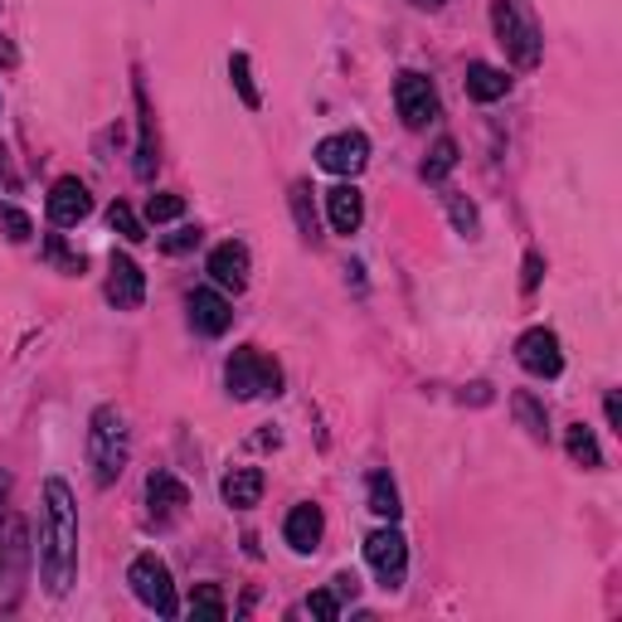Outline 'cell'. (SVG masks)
Instances as JSON below:
<instances>
[{"mask_svg": "<svg viewBox=\"0 0 622 622\" xmlns=\"http://www.w3.org/2000/svg\"><path fill=\"white\" fill-rule=\"evenodd\" d=\"M316 166L330 170V176H361L369 166V137L365 131H336L316 147Z\"/></svg>", "mask_w": 622, "mask_h": 622, "instance_id": "9", "label": "cell"}, {"mask_svg": "<svg viewBox=\"0 0 622 622\" xmlns=\"http://www.w3.org/2000/svg\"><path fill=\"white\" fill-rule=\"evenodd\" d=\"M0 180H6L10 190H20V170L10 166V151H6V147H0Z\"/></svg>", "mask_w": 622, "mask_h": 622, "instance_id": "36", "label": "cell"}, {"mask_svg": "<svg viewBox=\"0 0 622 622\" xmlns=\"http://www.w3.org/2000/svg\"><path fill=\"white\" fill-rule=\"evenodd\" d=\"M515 361H521V369H531V375H540V379H554L564 369L560 336L545 330V326H531L521 340H515Z\"/></svg>", "mask_w": 622, "mask_h": 622, "instance_id": "10", "label": "cell"}, {"mask_svg": "<svg viewBox=\"0 0 622 622\" xmlns=\"http://www.w3.org/2000/svg\"><path fill=\"white\" fill-rule=\"evenodd\" d=\"M293 215H297V229H302V238H307V244H316V209H312V185L307 180H297L293 185Z\"/></svg>", "mask_w": 622, "mask_h": 622, "instance_id": "26", "label": "cell"}, {"mask_svg": "<svg viewBox=\"0 0 622 622\" xmlns=\"http://www.w3.org/2000/svg\"><path fill=\"white\" fill-rule=\"evenodd\" d=\"M369 511L379 515V521H399V486L389 482V472H375L369 476Z\"/></svg>", "mask_w": 622, "mask_h": 622, "instance_id": "22", "label": "cell"}, {"mask_svg": "<svg viewBox=\"0 0 622 622\" xmlns=\"http://www.w3.org/2000/svg\"><path fill=\"white\" fill-rule=\"evenodd\" d=\"M127 418H122V408H112V404H102V408H92V418H88V467H92V482L98 486H112L117 476L127 472Z\"/></svg>", "mask_w": 622, "mask_h": 622, "instance_id": "2", "label": "cell"}, {"mask_svg": "<svg viewBox=\"0 0 622 622\" xmlns=\"http://www.w3.org/2000/svg\"><path fill=\"white\" fill-rule=\"evenodd\" d=\"M205 273L215 277V287H224V293H244L248 287V244H238V238L219 244L215 254H209Z\"/></svg>", "mask_w": 622, "mask_h": 622, "instance_id": "13", "label": "cell"}, {"mask_svg": "<svg viewBox=\"0 0 622 622\" xmlns=\"http://www.w3.org/2000/svg\"><path fill=\"white\" fill-rule=\"evenodd\" d=\"M307 613L322 618V622H336V618H340V593H336V589L312 593V599H307Z\"/></svg>", "mask_w": 622, "mask_h": 622, "instance_id": "33", "label": "cell"}, {"mask_svg": "<svg viewBox=\"0 0 622 622\" xmlns=\"http://www.w3.org/2000/svg\"><path fill=\"white\" fill-rule=\"evenodd\" d=\"M447 215H453L457 234H467V238H476V234H482V219H476V205H472V200H462V195H447Z\"/></svg>", "mask_w": 622, "mask_h": 622, "instance_id": "30", "label": "cell"}, {"mask_svg": "<svg viewBox=\"0 0 622 622\" xmlns=\"http://www.w3.org/2000/svg\"><path fill=\"white\" fill-rule=\"evenodd\" d=\"M492 24H496V45L511 55L515 69H535L540 55H545V34H540V16L531 0H496Z\"/></svg>", "mask_w": 622, "mask_h": 622, "instance_id": "3", "label": "cell"}, {"mask_svg": "<svg viewBox=\"0 0 622 622\" xmlns=\"http://www.w3.org/2000/svg\"><path fill=\"white\" fill-rule=\"evenodd\" d=\"M20 63V55H16V45H10L6 34H0V69H16Z\"/></svg>", "mask_w": 622, "mask_h": 622, "instance_id": "38", "label": "cell"}, {"mask_svg": "<svg viewBox=\"0 0 622 622\" xmlns=\"http://www.w3.org/2000/svg\"><path fill=\"white\" fill-rule=\"evenodd\" d=\"M603 414H608V423H613V428L622 433V404H618V394H608V399H603Z\"/></svg>", "mask_w": 622, "mask_h": 622, "instance_id": "37", "label": "cell"}, {"mask_svg": "<svg viewBox=\"0 0 622 622\" xmlns=\"http://www.w3.org/2000/svg\"><path fill=\"white\" fill-rule=\"evenodd\" d=\"M326 215L336 234H355L365 224V195L355 185H336V190H326Z\"/></svg>", "mask_w": 622, "mask_h": 622, "instance_id": "17", "label": "cell"}, {"mask_svg": "<svg viewBox=\"0 0 622 622\" xmlns=\"http://www.w3.org/2000/svg\"><path fill=\"white\" fill-rule=\"evenodd\" d=\"M195 244H200V229H176V234L161 238L166 254H185V248H195Z\"/></svg>", "mask_w": 622, "mask_h": 622, "instance_id": "34", "label": "cell"}, {"mask_svg": "<svg viewBox=\"0 0 622 622\" xmlns=\"http://www.w3.org/2000/svg\"><path fill=\"white\" fill-rule=\"evenodd\" d=\"M180 215H185V195L161 190V195H151V200H147V219L151 224H170V219H180Z\"/></svg>", "mask_w": 622, "mask_h": 622, "instance_id": "29", "label": "cell"}, {"mask_svg": "<svg viewBox=\"0 0 622 622\" xmlns=\"http://www.w3.org/2000/svg\"><path fill=\"white\" fill-rule=\"evenodd\" d=\"M39 569L49 593H69L78 574V506L63 476L45 482V531H39Z\"/></svg>", "mask_w": 622, "mask_h": 622, "instance_id": "1", "label": "cell"}, {"mask_svg": "<svg viewBox=\"0 0 622 622\" xmlns=\"http://www.w3.org/2000/svg\"><path fill=\"white\" fill-rule=\"evenodd\" d=\"M511 408H515V418H521V428L531 433L535 443H545V438H550V418H545V408L535 404V394H515V399H511Z\"/></svg>", "mask_w": 622, "mask_h": 622, "instance_id": "23", "label": "cell"}, {"mask_svg": "<svg viewBox=\"0 0 622 622\" xmlns=\"http://www.w3.org/2000/svg\"><path fill=\"white\" fill-rule=\"evenodd\" d=\"M45 254H49V263H59L63 273H83V254H73V248L63 244V234H49L45 238Z\"/></svg>", "mask_w": 622, "mask_h": 622, "instance_id": "31", "label": "cell"}, {"mask_svg": "<svg viewBox=\"0 0 622 622\" xmlns=\"http://www.w3.org/2000/svg\"><path fill=\"white\" fill-rule=\"evenodd\" d=\"M0 224H6V238H10V244H30L34 224H30V215H24V209L6 205V209H0Z\"/></svg>", "mask_w": 622, "mask_h": 622, "instance_id": "32", "label": "cell"}, {"mask_svg": "<svg viewBox=\"0 0 622 622\" xmlns=\"http://www.w3.org/2000/svg\"><path fill=\"white\" fill-rule=\"evenodd\" d=\"M190 322H195V330H205V336H224V330L234 326L229 297L215 293V287H195L190 293Z\"/></svg>", "mask_w": 622, "mask_h": 622, "instance_id": "16", "label": "cell"}, {"mask_svg": "<svg viewBox=\"0 0 622 622\" xmlns=\"http://www.w3.org/2000/svg\"><path fill=\"white\" fill-rule=\"evenodd\" d=\"M88 215H92V195H88V185L78 180V176L55 180V190H49V224L69 229V224L88 219Z\"/></svg>", "mask_w": 622, "mask_h": 622, "instance_id": "12", "label": "cell"}, {"mask_svg": "<svg viewBox=\"0 0 622 622\" xmlns=\"http://www.w3.org/2000/svg\"><path fill=\"white\" fill-rule=\"evenodd\" d=\"M137 108H141V147H137V176L141 180H151L156 176V117H151V108H147V92H141V83H137Z\"/></svg>", "mask_w": 622, "mask_h": 622, "instance_id": "21", "label": "cell"}, {"mask_svg": "<svg viewBox=\"0 0 622 622\" xmlns=\"http://www.w3.org/2000/svg\"><path fill=\"white\" fill-rule=\"evenodd\" d=\"M6 496H10V476L0 472V521H6Z\"/></svg>", "mask_w": 622, "mask_h": 622, "instance_id": "39", "label": "cell"}, {"mask_svg": "<svg viewBox=\"0 0 622 622\" xmlns=\"http://www.w3.org/2000/svg\"><path fill=\"white\" fill-rule=\"evenodd\" d=\"M108 224L127 238V244H141V238H147V224H141L137 215H131V205H122V200H117V205L108 209Z\"/></svg>", "mask_w": 622, "mask_h": 622, "instance_id": "28", "label": "cell"}, {"mask_svg": "<svg viewBox=\"0 0 622 622\" xmlns=\"http://www.w3.org/2000/svg\"><path fill=\"white\" fill-rule=\"evenodd\" d=\"M564 447H569V457H574L584 472L603 467V447H599V438H593L589 423H569V428H564Z\"/></svg>", "mask_w": 622, "mask_h": 622, "instance_id": "20", "label": "cell"}, {"mask_svg": "<svg viewBox=\"0 0 622 622\" xmlns=\"http://www.w3.org/2000/svg\"><path fill=\"white\" fill-rule=\"evenodd\" d=\"M467 92L476 102H496V98H506V92H511V78L501 73L496 63L476 59V63H467Z\"/></svg>", "mask_w": 622, "mask_h": 622, "instance_id": "19", "label": "cell"}, {"mask_svg": "<svg viewBox=\"0 0 622 622\" xmlns=\"http://www.w3.org/2000/svg\"><path fill=\"white\" fill-rule=\"evenodd\" d=\"M190 613H195V618H209V622H224V618H229V608H224V593H219L215 584H205V589H195Z\"/></svg>", "mask_w": 622, "mask_h": 622, "instance_id": "27", "label": "cell"}, {"mask_svg": "<svg viewBox=\"0 0 622 622\" xmlns=\"http://www.w3.org/2000/svg\"><path fill=\"white\" fill-rule=\"evenodd\" d=\"M394 102H399L404 127L423 131L428 122H438V88H433L423 73H414V69H404L399 78H394Z\"/></svg>", "mask_w": 622, "mask_h": 622, "instance_id": "8", "label": "cell"}, {"mask_svg": "<svg viewBox=\"0 0 622 622\" xmlns=\"http://www.w3.org/2000/svg\"><path fill=\"white\" fill-rule=\"evenodd\" d=\"M540 273H545V263H540V254H525V277H521V287H525V293H535V287H540Z\"/></svg>", "mask_w": 622, "mask_h": 622, "instance_id": "35", "label": "cell"}, {"mask_svg": "<svg viewBox=\"0 0 622 622\" xmlns=\"http://www.w3.org/2000/svg\"><path fill=\"white\" fill-rule=\"evenodd\" d=\"M108 302L117 312H137L141 302H147V273L137 268V258L112 254V263H108Z\"/></svg>", "mask_w": 622, "mask_h": 622, "instance_id": "11", "label": "cell"}, {"mask_svg": "<svg viewBox=\"0 0 622 622\" xmlns=\"http://www.w3.org/2000/svg\"><path fill=\"white\" fill-rule=\"evenodd\" d=\"M229 78H234L238 98H244V108L258 112V108H263V92H258V83H254V63H248V55H234V59H229Z\"/></svg>", "mask_w": 622, "mask_h": 622, "instance_id": "24", "label": "cell"}, {"mask_svg": "<svg viewBox=\"0 0 622 622\" xmlns=\"http://www.w3.org/2000/svg\"><path fill=\"white\" fill-rule=\"evenodd\" d=\"M414 6H418V10H443L447 0H414Z\"/></svg>", "mask_w": 622, "mask_h": 622, "instance_id": "40", "label": "cell"}, {"mask_svg": "<svg viewBox=\"0 0 622 622\" xmlns=\"http://www.w3.org/2000/svg\"><path fill=\"white\" fill-rule=\"evenodd\" d=\"M24 569H30V531H24V521H10L6 545H0V613L20 608Z\"/></svg>", "mask_w": 622, "mask_h": 622, "instance_id": "6", "label": "cell"}, {"mask_svg": "<svg viewBox=\"0 0 622 622\" xmlns=\"http://www.w3.org/2000/svg\"><path fill=\"white\" fill-rule=\"evenodd\" d=\"M147 501H151V521L170 525L185 506H190V486H185L180 476H170V472H151L147 476Z\"/></svg>", "mask_w": 622, "mask_h": 622, "instance_id": "14", "label": "cell"}, {"mask_svg": "<svg viewBox=\"0 0 622 622\" xmlns=\"http://www.w3.org/2000/svg\"><path fill=\"white\" fill-rule=\"evenodd\" d=\"M322 535H326V515H322V506L302 501V506L287 511V521H283V540H287V545H293L297 554H312L316 545H322Z\"/></svg>", "mask_w": 622, "mask_h": 622, "instance_id": "15", "label": "cell"}, {"mask_svg": "<svg viewBox=\"0 0 622 622\" xmlns=\"http://www.w3.org/2000/svg\"><path fill=\"white\" fill-rule=\"evenodd\" d=\"M219 496H224V506H234V511L258 506V501H263V472L258 467H234L219 482Z\"/></svg>", "mask_w": 622, "mask_h": 622, "instance_id": "18", "label": "cell"}, {"mask_svg": "<svg viewBox=\"0 0 622 622\" xmlns=\"http://www.w3.org/2000/svg\"><path fill=\"white\" fill-rule=\"evenodd\" d=\"M127 584H131V593H137V599L147 603L156 618H176L180 613L176 584H170V569H166V560H156V554H137V560H131Z\"/></svg>", "mask_w": 622, "mask_h": 622, "instance_id": "5", "label": "cell"}, {"mask_svg": "<svg viewBox=\"0 0 622 622\" xmlns=\"http://www.w3.org/2000/svg\"><path fill=\"white\" fill-rule=\"evenodd\" d=\"M224 385L234 399H258V394H283V369L268 355H258V346H238L224 361Z\"/></svg>", "mask_w": 622, "mask_h": 622, "instance_id": "4", "label": "cell"}, {"mask_svg": "<svg viewBox=\"0 0 622 622\" xmlns=\"http://www.w3.org/2000/svg\"><path fill=\"white\" fill-rule=\"evenodd\" d=\"M453 166H457V141H453V137H443L438 147L428 151V161H423V180L438 185V180L453 176Z\"/></svg>", "mask_w": 622, "mask_h": 622, "instance_id": "25", "label": "cell"}, {"mask_svg": "<svg viewBox=\"0 0 622 622\" xmlns=\"http://www.w3.org/2000/svg\"><path fill=\"white\" fill-rule=\"evenodd\" d=\"M365 560H369V569H375L379 584H385L389 593L404 589V574H408V540L394 531V521L385 525V531H375V535L365 540Z\"/></svg>", "mask_w": 622, "mask_h": 622, "instance_id": "7", "label": "cell"}]
</instances>
